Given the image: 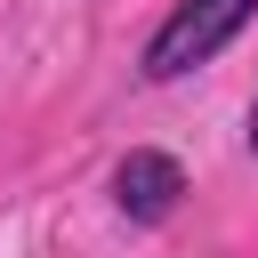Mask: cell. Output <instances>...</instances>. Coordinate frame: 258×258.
I'll list each match as a JSON object with an SVG mask.
<instances>
[{"mask_svg":"<svg viewBox=\"0 0 258 258\" xmlns=\"http://www.w3.org/2000/svg\"><path fill=\"white\" fill-rule=\"evenodd\" d=\"M250 24H258V0H169V16H161V24L145 32V48H137V73H145L153 89H177V81L210 73Z\"/></svg>","mask_w":258,"mask_h":258,"instance_id":"1","label":"cell"},{"mask_svg":"<svg viewBox=\"0 0 258 258\" xmlns=\"http://www.w3.org/2000/svg\"><path fill=\"white\" fill-rule=\"evenodd\" d=\"M185 194H194V177H185V161H177L169 145H129V153L105 169V210H113L129 234H161V226L185 210Z\"/></svg>","mask_w":258,"mask_h":258,"instance_id":"2","label":"cell"},{"mask_svg":"<svg viewBox=\"0 0 258 258\" xmlns=\"http://www.w3.org/2000/svg\"><path fill=\"white\" fill-rule=\"evenodd\" d=\"M242 153L258 161V89H250V105H242Z\"/></svg>","mask_w":258,"mask_h":258,"instance_id":"3","label":"cell"}]
</instances>
